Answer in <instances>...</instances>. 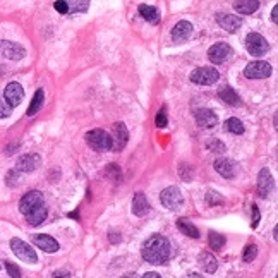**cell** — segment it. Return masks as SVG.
<instances>
[{"instance_id":"cell-43","label":"cell","mask_w":278,"mask_h":278,"mask_svg":"<svg viewBox=\"0 0 278 278\" xmlns=\"http://www.w3.org/2000/svg\"><path fill=\"white\" fill-rule=\"evenodd\" d=\"M186 278H203V276L199 275V273H191V275H187Z\"/></svg>"},{"instance_id":"cell-9","label":"cell","mask_w":278,"mask_h":278,"mask_svg":"<svg viewBox=\"0 0 278 278\" xmlns=\"http://www.w3.org/2000/svg\"><path fill=\"white\" fill-rule=\"evenodd\" d=\"M112 148L113 151H120L125 148V145H127V139H129V132H127V127H125L124 122H117V124H113L112 127Z\"/></svg>"},{"instance_id":"cell-2","label":"cell","mask_w":278,"mask_h":278,"mask_svg":"<svg viewBox=\"0 0 278 278\" xmlns=\"http://www.w3.org/2000/svg\"><path fill=\"white\" fill-rule=\"evenodd\" d=\"M86 143L95 151H107L112 148V136L103 129H93L86 134Z\"/></svg>"},{"instance_id":"cell-30","label":"cell","mask_w":278,"mask_h":278,"mask_svg":"<svg viewBox=\"0 0 278 278\" xmlns=\"http://www.w3.org/2000/svg\"><path fill=\"white\" fill-rule=\"evenodd\" d=\"M69 6V12H84L88 9V0H65Z\"/></svg>"},{"instance_id":"cell-5","label":"cell","mask_w":278,"mask_h":278,"mask_svg":"<svg viewBox=\"0 0 278 278\" xmlns=\"http://www.w3.org/2000/svg\"><path fill=\"white\" fill-rule=\"evenodd\" d=\"M246 48L252 57H261L269 50V43L259 33H249L246 38Z\"/></svg>"},{"instance_id":"cell-12","label":"cell","mask_w":278,"mask_h":278,"mask_svg":"<svg viewBox=\"0 0 278 278\" xmlns=\"http://www.w3.org/2000/svg\"><path fill=\"white\" fill-rule=\"evenodd\" d=\"M40 204H43V196L40 191H30L28 194H24L21 198V201H19V211H21L23 215H28L33 208L40 206Z\"/></svg>"},{"instance_id":"cell-4","label":"cell","mask_w":278,"mask_h":278,"mask_svg":"<svg viewBox=\"0 0 278 278\" xmlns=\"http://www.w3.org/2000/svg\"><path fill=\"white\" fill-rule=\"evenodd\" d=\"M160 201H162L163 206L167 208V210H170V211H179V210L182 208V204H184V198H182L181 191H179L177 187L170 186V187H167V189L162 191Z\"/></svg>"},{"instance_id":"cell-42","label":"cell","mask_w":278,"mask_h":278,"mask_svg":"<svg viewBox=\"0 0 278 278\" xmlns=\"http://www.w3.org/2000/svg\"><path fill=\"white\" fill-rule=\"evenodd\" d=\"M120 278H141V276L136 275V273H127V275H124V276H120Z\"/></svg>"},{"instance_id":"cell-1","label":"cell","mask_w":278,"mask_h":278,"mask_svg":"<svg viewBox=\"0 0 278 278\" xmlns=\"http://www.w3.org/2000/svg\"><path fill=\"white\" fill-rule=\"evenodd\" d=\"M141 254L146 259V263L151 264H165L172 256L170 242L163 235H151L143 244Z\"/></svg>"},{"instance_id":"cell-26","label":"cell","mask_w":278,"mask_h":278,"mask_svg":"<svg viewBox=\"0 0 278 278\" xmlns=\"http://www.w3.org/2000/svg\"><path fill=\"white\" fill-rule=\"evenodd\" d=\"M177 227H179V230H181L184 235H189V237H193V239H198V237H199V230L187 218H179L177 220Z\"/></svg>"},{"instance_id":"cell-18","label":"cell","mask_w":278,"mask_h":278,"mask_svg":"<svg viewBox=\"0 0 278 278\" xmlns=\"http://www.w3.org/2000/svg\"><path fill=\"white\" fill-rule=\"evenodd\" d=\"M33 242L36 244L40 249H43L45 252H57L59 251V242L50 235H45V234H38V235H33Z\"/></svg>"},{"instance_id":"cell-15","label":"cell","mask_w":278,"mask_h":278,"mask_svg":"<svg viewBox=\"0 0 278 278\" xmlns=\"http://www.w3.org/2000/svg\"><path fill=\"white\" fill-rule=\"evenodd\" d=\"M273 191V177L268 169H263L257 175V194L261 198H268L269 193Z\"/></svg>"},{"instance_id":"cell-17","label":"cell","mask_w":278,"mask_h":278,"mask_svg":"<svg viewBox=\"0 0 278 278\" xmlns=\"http://www.w3.org/2000/svg\"><path fill=\"white\" fill-rule=\"evenodd\" d=\"M216 21L228 33H235L240 28V24H242V19L239 16H232V14H218L216 16Z\"/></svg>"},{"instance_id":"cell-29","label":"cell","mask_w":278,"mask_h":278,"mask_svg":"<svg viewBox=\"0 0 278 278\" xmlns=\"http://www.w3.org/2000/svg\"><path fill=\"white\" fill-rule=\"evenodd\" d=\"M225 130H228V132H232V134H242L244 125H242V122H240L239 118L232 117V118H228V120L225 122Z\"/></svg>"},{"instance_id":"cell-19","label":"cell","mask_w":278,"mask_h":278,"mask_svg":"<svg viewBox=\"0 0 278 278\" xmlns=\"http://www.w3.org/2000/svg\"><path fill=\"white\" fill-rule=\"evenodd\" d=\"M213 167H215V170L225 179H234L235 177V163L232 160H227V158H218V160H215Z\"/></svg>"},{"instance_id":"cell-10","label":"cell","mask_w":278,"mask_h":278,"mask_svg":"<svg viewBox=\"0 0 278 278\" xmlns=\"http://www.w3.org/2000/svg\"><path fill=\"white\" fill-rule=\"evenodd\" d=\"M0 55L11 60H21L26 57V50L16 42H7V40H0Z\"/></svg>"},{"instance_id":"cell-35","label":"cell","mask_w":278,"mask_h":278,"mask_svg":"<svg viewBox=\"0 0 278 278\" xmlns=\"http://www.w3.org/2000/svg\"><path fill=\"white\" fill-rule=\"evenodd\" d=\"M11 112H12V107H11L9 103H7L6 100H4V98H0V118L9 117Z\"/></svg>"},{"instance_id":"cell-11","label":"cell","mask_w":278,"mask_h":278,"mask_svg":"<svg viewBox=\"0 0 278 278\" xmlns=\"http://www.w3.org/2000/svg\"><path fill=\"white\" fill-rule=\"evenodd\" d=\"M23 98H24V89L19 83H9L6 86V89H4V100H6L12 108L18 107L23 101Z\"/></svg>"},{"instance_id":"cell-40","label":"cell","mask_w":278,"mask_h":278,"mask_svg":"<svg viewBox=\"0 0 278 278\" xmlns=\"http://www.w3.org/2000/svg\"><path fill=\"white\" fill-rule=\"evenodd\" d=\"M271 21L273 23H278V7H273V11H271Z\"/></svg>"},{"instance_id":"cell-20","label":"cell","mask_w":278,"mask_h":278,"mask_svg":"<svg viewBox=\"0 0 278 278\" xmlns=\"http://www.w3.org/2000/svg\"><path fill=\"white\" fill-rule=\"evenodd\" d=\"M132 213L136 216H145L150 213V203L143 193H136L132 199Z\"/></svg>"},{"instance_id":"cell-25","label":"cell","mask_w":278,"mask_h":278,"mask_svg":"<svg viewBox=\"0 0 278 278\" xmlns=\"http://www.w3.org/2000/svg\"><path fill=\"white\" fill-rule=\"evenodd\" d=\"M139 14H141L143 18H145L146 21L151 23V24H158V23H160V12H158L157 7H151V6L143 4V6H139Z\"/></svg>"},{"instance_id":"cell-41","label":"cell","mask_w":278,"mask_h":278,"mask_svg":"<svg viewBox=\"0 0 278 278\" xmlns=\"http://www.w3.org/2000/svg\"><path fill=\"white\" fill-rule=\"evenodd\" d=\"M143 278H160V275H158V273H155V271H150V273H146Z\"/></svg>"},{"instance_id":"cell-39","label":"cell","mask_w":278,"mask_h":278,"mask_svg":"<svg viewBox=\"0 0 278 278\" xmlns=\"http://www.w3.org/2000/svg\"><path fill=\"white\" fill-rule=\"evenodd\" d=\"M108 239H110V242H112V244H117V242H120V235L117 237V234H113V232H112V234H110V237H108Z\"/></svg>"},{"instance_id":"cell-33","label":"cell","mask_w":278,"mask_h":278,"mask_svg":"<svg viewBox=\"0 0 278 278\" xmlns=\"http://www.w3.org/2000/svg\"><path fill=\"white\" fill-rule=\"evenodd\" d=\"M6 269H7V273H9V276H12V278H21V269L16 266L14 263H11V261H6Z\"/></svg>"},{"instance_id":"cell-7","label":"cell","mask_w":278,"mask_h":278,"mask_svg":"<svg viewBox=\"0 0 278 278\" xmlns=\"http://www.w3.org/2000/svg\"><path fill=\"white\" fill-rule=\"evenodd\" d=\"M220 79V72L215 67H199L193 71L191 74V81L194 84H201V86H210L215 84Z\"/></svg>"},{"instance_id":"cell-37","label":"cell","mask_w":278,"mask_h":278,"mask_svg":"<svg viewBox=\"0 0 278 278\" xmlns=\"http://www.w3.org/2000/svg\"><path fill=\"white\" fill-rule=\"evenodd\" d=\"M259 218H261V215H259V210H257V206L254 204V206H252V228H256L257 225H259Z\"/></svg>"},{"instance_id":"cell-23","label":"cell","mask_w":278,"mask_h":278,"mask_svg":"<svg viewBox=\"0 0 278 278\" xmlns=\"http://www.w3.org/2000/svg\"><path fill=\"white\" fill-rule=\"evenodd\" d=\"M198 264L206 273H215L216 269H218V261H216L215 256L210 254V252H201V254L198 256Z\"/></svg>"},{"instance_id":"cell-13","label":"cell","mask_w":278,"mask_h":278,"mask_svg":"<svg viewBox=\"0 0 278 278\" xmlns=\"http://www.w3.org/2000/svg\"><path fill=\"white\" fill-rule=\"evenodd\" d=\"M194 118H196V122H198L199 127H203V129H211L218 124V117H216V113L210 108H198L194 112Z\"/></svg>"},{"instance_id":"cell-16","label":"cell","mask_w":278,"mask_h":278,"mask_svg":"<svg viewBox=\"0 0 278 278\" xmlns=\"http://www.w3.org/2000/svg\"><path fill=\"white\" fill-rule=\"evenodd\" d=\"M40 165H42V158H40V155H36V153L23 155V157H19L18 163H16L18 170H21V172H33V170L38 169Z\"/></svg>"},{"instance_id":"cell-3","label":"cell","mask_w":278,"mask_h":278,"mask_svg":"<svg viewBox=\"0 0 278 278\" xmlns=\"http://www.w3.org/2000/svg\"><path fill=\"white\" fill-rule=\"evenodd\" d=\"M11 249L19 259L24 261V263H36V261H38V256H36L35 249H33L28 242L18 239V237H14V239L11 240Z\"/></svg>"},{"instance_id":"cell-14","label":"cell","mask_w":278,"mask_h":278,"mask_svg":"<svg viewBox=\"0 0 278 278\" xmlns=\"http://www.w3.org/2000/svg\"><path fill=\"white\" fill-rule=\"evenodd\" d=\"M191 35H193V24L187 21H179L174 26V30H172V40H174L175 43L187 42V40L191 38Z\"/></svg>"},{"instance_id":"cell-34","label":"cell","mask_w":278,"mask_h":278,"mask_svg":"<svg viewBox=\"0 0 278 278\" xmlns=\"http://www.w3.org/2000/svg\"><path fill=\"white\" fill-rule=\"evenodd\" d=\"M206 201L208 204H223V198L218 193H213V191H208L206 194Z\"/></svg>"},{"instance_id":"cell-32","label":"cell","mask_w":278,"mask_h":278,"mask_svg":"<svg viewBox=\"0 0 278 278\" xmlns=\"http://www.w3.org/2000/svg\"><path fill=\"white\" fill-rule=\"evenodd\" d=\"M167 125H169V118H167V110L162 108L160 112H158V115H157V127L165 129Z\"/></svg>"},{"instance_id":"cell-22","label":"cell","mask_w":278,"mask_h":278,"mask_svg":"<svg viewBox=\"0 0 278 278\" xmlns=\"http://www.w3.org/2000/svg\"><path fill=\"white\" fill-rule=\"evenodd\" d=\"M218 96L222 98L223 103L232 105V107H239V105H240L239 95H237V93L230 88V86H222V88L218 89Z\"/></svg>"},{"instance_id":"cell-24","label":"cell","mask_w":278,"mask_h":278,"mask_svg":"<svg viewBox=\"0 0 278 278\" xmlns=\"http://www.w3.org/2000/svg\"><path fill=\"white\" fill-rule=\"evenodd\" d=\"M234 9L239 14H252L259 9V2L257 0H237L234 4Z\"/></svg>"},{"instance_id":"cell-36","label":"cell","mask_w":278,"mask_h":278,"mask_svg":"<svg viewBox=\"0 0 278 278\" xmlns=\"http://www.w3.org/2000/svg\"><path fill=\"white\" fill-rule=\"evenodd\" d=\"M55 11L60 12V14H67V12H69L67 2H65V0H57V2H55Z\"/></svg>"},{"instance_id":"cell-31","label":"cell","mask_w":278,"mask_h":278,"mask_svg":"<svg viewBox=\"0 0 278 278\" xmlns=\"http://www.w3.org/2000/svg\"><path fill=\"white\" fill-rule=\"evenodd\" d=\"M257 256V247L254 244H249V246L244 249V254H242V261L244 263H251V261H254Z\"/></svg>"},{"instance_id":"cell-6","label":"cell","mask_w":278,"mask_h":278,"mask_svg":"<svg viewBox=\"0 0 278 278\" xmlns=\"http://www.w3.org/2000/svg\"><path fill=\"white\" fill-rule=\"evenodd\" d=\"M271 65L268 62H263V60H254V62L247 64L246 69H244V76L247 79H266V77L271 76Z\"/></svg>"},{"instance_id":"cell-28","label":"cell","mask_w":278,"mask_h":278,"mask_svg":"<svg viewBox=\"0 0 278 278\" xmlns=\"http://www.w3.org/2000/svg\"><path fill=\"white\" fill-rule=\"evenodd\" d=\"M225 237L222 234H218V232H210L208 234V244H210L211 249H215V251H222L225 247Z\"/></svg>"},{"instance_id":"cell-21","label":"cell","mask_w":278,"mask_h":278,"mask_svg":"<svg viewBox=\"0 0 278 278\" xmlns=\"http://www.w3.org/2000/svg\"><path fill=\"white\" fill-rule=\"evenodd\" d=\"M47 215H48L47 206H45V204H40V206L33 208L30 213L24 215V216H26V220L30 225H42L45 222V218H47Z\"/></svg>"},{"instance_id":"cell-27","label":"cell","mask_w":278,"mask_h":278,"mask_svg":"<svg viewBox=\"0 0 278 278\" xmlns=\"http://www.w3.org/2000/svg\"><path fill=\"white\" fill-rule=\"evenodd\" d=\"M43 101H45V93H43V89H38V91L35 93V96H33L30 107H28V115L30 117L36 115V113L40 112V108H42Z\"/></svg>"},{"instance_id":"cell-38","label":"cell","mask_w":278,"mask_h":278,"mask_svg":"<svg viewBox=\"0 0 278 278\" xmlns=\"http://www.w3.org/2000/svg\"><path fill=\"white\" fill-rule=\"evenodd\" d=\"M18 179H16V172H9V175H7V186H11V187H14V186H18Z\"/></svg>"},{"instance_id":"cell-8","label":"cell","mask_w":278,"mask_h":278,"mask_svg":"<svg viewBox=\"0 0 278 278\" xmlns=\"http://www.w3.org/2000/svg\"><path fill=\"white\" fill-rule=\"evenodd\" d=\"M232 55H234L232 47L223 42L215 43L213 47H210V50H208V59H210L211 64H223V62H227Z\"/></svg>"}]
</instances>
